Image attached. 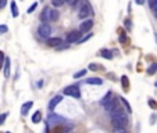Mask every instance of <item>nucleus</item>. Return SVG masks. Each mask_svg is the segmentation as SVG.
<instances>
[{
	"label": "nucleus",
	"instance_id": "1",
	"mask_svg": "<svg viewBox=\"0 0 157 133\" xmlns=\"http://www.w3.org/2000/svg\"><path fill=\"white\" fill-rule=\"evenodd\" d=\"M110 115H111V123L114 127H126L129 121L121 108H114L113 111H110Z\"/></svg>",
	"mask_w": 157,
	"mask_h": 133
},
{
	"label": "nucleus",
	"instance_id": "2",
	"mask_svg": "<svg viewBox=\"0 0 157 133\" xmlns=\"http://www.w3.org/2000/svg\"><path fill=\"white\" fill-rule=\"evenodd\" d=\"M39 17L42 19V22H51V21H57L58 19V13H57L56 10H51L49 7H44Z\"/></svg>",
	"mask_w": 157,
	"mask_h": 133
},
{
	"label": "nucleus",
	"instance_id": "3",
	"mask_svg": "<svg viewBox=\"0 0 157 133\" xmlns=\"http://www.w3.org/2000/svg\"><path fill=\"white\" fill-rule=\"evenodd\" d=\"M90 14H92V6L86 0H81V6H79V10H78V17L81 19H85L88 18Z\"/></svg>",
	"mask_w": 157,
	"mask_h": 133
},
{
	"label": "nucleus",
	"instance_id": "4",
	"mask_svg": "<svg viewBox=\"0 0 157 133\" xmlns=\"http://www.w3.org/2000/svg\"><path fill=\"white\" fill-rule=\"evenodd\" d=\"M46 123H47L49 126H53V125H65L67 121L64 119L63 116H60V115H56V114H53V112H50L49 118L46 121Z\"/></svg>",
	"mask_w": 157,
	"mask_h": 133
},
{
	"label": "nucleus",
	"instance_id": "5",
	"mask_svg": "<svg viewBox=\"0 0 157 133\" xmlns=\"http://www.w3.org/2000/svg\"><path fill=\"white\" fill-rule=\"evenodd\" d=\"M63 93L65 96H71L74 99H79L81 97V90L76 85H71V86H67V88L63 89Z\"/></svg>",
	"mask_w": 157,
	"mask_h": 133
},
{
	"label": "nucleus",
	"instance_id": "6",
	"mask_svg": "<svg viewBox=\"0 0 157 133\" xmlns=\"http://www.w3.org/2000/svg\"><path fill=\"white\" fill-rule=\"evenodd\" d=\"M38 33H39V36H40V38L47 39L49 36H50V33H51L50 25H49L47 22H42V24L38 26Z\"/></svg>",
	"mask_w": 157,
	"mask_h": 133
},
{
	"label": "nucleus",
	"instance_id": "7",
	"mask_svg": "<svg viewBox=\"0 0 157 133\" xmlns=\"http://www.w3.org/2000/svg\"><path fill=\"white\" fill-rule=\"evenodd\" d=\"M82 32L78 29V31H71L69 33H67V38H65V43H75L81 39Z\"/></svg>",
	"mask_w": 157,
	"mask_h": 133
},
{
	"label": "nucleus",
	"instance_id": "8",
	"mask_svg": "<svg viewBox=\"0 0 157 133\" xmlns=\"http://www.w3.org/2000/svg\"><path fill=\"white\" fill-rule=\"evenodd\" d=\"M46 44L50 46V47H60V44H63V42H61L60 38H50L49 36L46 39Z\"/></svg>",
	"mask_w": 157,
	"mask_h": 133
},
{
	"label": "nucleus",
	"instance_id": "9",
	"mask_svg": "<svg viewBox=\"0 0 157 133\" xmlns=\"http://www.w3.org/2000/svg\"><path fill=\"white\" fill-rule=\"evenodd\" d=\"M92 26H93V21H92V19H85L83 22H81V25H79V31L81 32H89Z\"/></svg>",
	"mask_w": 157,
	"mask_h": 133
},
{
	"label": "nucleus",
	"instance_id": "10",
	"mask_svg": "<svg viewBox=\"0 0 157 133\" xmlns=\"http://www.w3.org/2000/svg\"><path fill=\"white\" fill-rule=\"evenodd\" d=\"M61 100H63V97H61V96H54V97L50 100V103H49V110H54L56 105H58Z\"/></svg>",
	"mask_w": 157,
	"mask_h": 133
},
{
	"label": "nucleus",
	"instance_id": "11",
	"mask_svg": "<svg viewBox=\"0 0 157 133\" xmlns=\"http://www.w3.org/2000/svg\"><path fill=\"white\" fill-rule=\"evenodd\" d=\"M117 105H118V103H117V100H114V97H113V99L107 103L106 105H103V107H104V110H106V111H108V112H110V111H113L114 108H117Z\"/></svg>",
	"mask_w": 157,
	"mask_h": 133
},
{
	"label": "nucleus",
	"instance_id": "12",
	"mask_svg": "<svg viewBox=\"0 0 157 133\" xmlns=\"http://www.w3.org/2000/svg\"><path fill=\"white\" fill-rule=\"evenodd\" d=\"M99 54H100L103 58H106V60H111V58H113V53H111V50H108V49H101V50L99 51Z\"/></svg>",
	"mask_w": 157,
	"mask_h": 133
},
{
	"label": "nucleus",
	"instance_id": "13",
	"mask_svg": "<svg viewBox=\"0 0 157 133\" xmlns=\"http://www.w3.org/2000/svg\"><path fill=\"white\" fill-rule=\"evenodd\" d=\"M33 105V101H26L22 104V107H21V114L22 115H26L28 114V111L31 110V107Z\"/></svg>",
	"mask_w": 157,
	"mask_h": 133
},
{
	"label": "nucleus",
	"instance_id": "14",
	"mask_svg": "<svg viewBox=\"0 0 157 133\" xmlns=\"http://www.w3.org/2000/svg\"><path fill=\"white\" fill-rule=\"evenodd\" d=\"M121 85H122L124 92H128V90H129V79H128V76L126 75L121 76Z\"/></svg>",
	"mask_w": 157,
	"mask_h": 133
},
{
	"label": "nucleus",
	"instance_id": "15",
	"mask_svg": "<svg viewBox=\"0 0 157 133\" xmlns=\"http://www.w3.org/2000/svg\"><path fill=\"white\" fill-rule=\"evenodd\" d=\"M85 83H88V85H97V86H100L103 85V81H101L100 78H88Z\"/></svg>",
	"mask_w": 157,
	"mask_h": 133
},
{
	"label": "nucleus",
	"instance_id": "16",
	"mask_svg": "<svg viewBox=\"0 0 157 133\" xmlns=\"http://www.w3.org/2000/svg\"><path fill=\"white\" fill-rule=\"evenodd\" d=\"M4 78H10V58H4Z\"/></svg>",
	"mask_w": 157,
	"mask_h": 133
},
{
	"label": "nucleus",
	"instance_id": "17",
	"mask_svg": "<svg viewBox=\"0 0 157 133\" xmlns=\"http://www.w3.org/2000/svg\"><path fill=\"white\" fill-rule=\"evenodd\" d=\"M119 101H121V104L125 107V111L128 112V114H131L132 112V108H131V105H129V103L126 101V99L125 97H119Z\"/></svg>",
	"mask_w": 157,
	"mask_h": 133
},
{
	"label": "nucleus",
	"instance_id": "18",
	"mask_svg": "<svg viewBox=\"0 0 157 133\" xmlns=\"http://www.w3.org/2000/svg\"><path fill=\"white\" fill-rule=\"evenodd\" d=\"M113 97H114V96H113V93H111V92H108V93H107V94L104 96V97H103V99H101V100H100V104H101V105H106L107 103L110 101V100H111Z\"/></svg>",
	"mask_w": 157,
	"mask_h": 133
},
{
	"label": "nucleus",
	"instance_id": "19",
	"mask_svg": "<svg viewBox=\"0 0 157 133\" xmlns=\"http://www.w3.org/2000/svg\"><path fill=\"white\" fill-rule=\"evenodd\" d=\"M40 121H42V112L40 111H36L35 114L32 115V122L33 123H39Z\"/></svg>",
	"mask_w": 157,
	"mask_h": 133
},
{
	"label": "nucleus",
	"instance_id": "20",
	"mask_svg": "<svg viewBox=\"0 0 157 133\" xmlns=\"http://www.w3.org/2000/svg\"><path fill=\"white\" fill-rule=\"evenodd\" d=\"M146 72H147V75H154V74H156V72H157V64H156V63L150 64V65H149V68H147V71H146Z\"/></svg>",
	"mask_w": 157,
	"mask_h": 133
},
{
	"label": "nucleus",
	"instance_id": "21",
	"mask_svg": "<svg viewBox=\"0 0 157 133\" xmlns=\"http://www.w3.org/2000/svg\"><path fill=\"white\" fill-rule=\"evenodd\" d=\"M11 14H13L14 18L18 17V7H17V3L15 1H11Z\"/></svg>",
	"mask_w": 157,
	"mask_h": 133
},
{
	"label": "nucleus",
	"instance_id": "22",
	"mask_svg": "<svg viewBox=\"0 0 157 133\" xmlns=\"http://www.w3.org/2000/svg\"><path fill=\"white\" fill-rule=\"evenodd\" d=\"M64 3H65V0H51V6L56 7V8L64 6Z\"/></svg>",
	"mask_w": 157,
	"mask_h": 133
},
{
	"label": "nucleus",
	"instance_id": "23",
	"mask_svg": "<svg viewBox=\"0 0 157 133\" xmlns=\"http://www.w3.org/2000/svg\"><path fill=\"white\" fill-rule=\"evenodd\" d=\"M89 70H90V71H99V70H103V67L99 65V64L92 63V64H89Z\"/></svg>",
	"mask_w": 157,
	"mask_h": 133
},
{
	"label": "nucleus",
	"instance_id": "24",
	"mask_svg": "<svg viewBox=\"0 0 157 133\" xmlns=\"http://www.w3.org/2000/svg\"><path fill=\"white\" fill-rule=\"evenodd\" d=\"M147 104H149V107L151 108V110H157V103L153 100V99H149L147 100Z\"/></svg>",
	"mask_w": 157,
	"mask_h": 133
},
{
	"label": "nucleus",
	"instance_id": "25",
	"mask_svg": "<svg viewBox=\"0 0 157 133\" xmlns=\"http://www.w3.org/2000/svg\"><path fill=\"white\" fill-rule=\"evenodd\" d=\"M147 3H149V7H150L153 11L157 8V0H147Z\"/></svg>",
	"mask_w": 157,
	"mask_h": 133
},
{
	"label": "nucleus",
	"instance_id": "26",
	"mask_svg": "<svg viewBox=\"0 0 157 133\" xmlns=\"http://www.w3.org/2000/svg\"><path fill=\"white\" fill-rule=\"evenodd\" d=\"M118 40H119V43H126V42H128V38H126V35L124 33V32H122V33L119 35Z\"/></svg>",
	"mask_w": 157,
	"mask_h": 133
},
{
	"label": "nucleus",
	"instance_id": "27",
	"mask_svg": "<svg viewBox=\"0 0 157 133\" xmlns=\"http://www.w3.org/2000/svg\"><path fill=\"white\" fill-rule=\"evenodd\" d=\"M124 24H125V28L128 29V31H131L132 29V21L129 18H126L125 21H124Z\"/></svg>",
	"mask_w": 157,
	"mask_h": 133
},
{
	"label": "nucleus",
	"instance_id": "28",
	"mask_svg": "<svg viewBox=\"0 0 157 133\" xmlns=\"http://www.w3.org/2000/svg\"><path fill=\"white\" fill-rule=\"evenodd\" d=\"M85 75H86V70H82V71H79V72L74 74V78H75V79H78V78H81V76H85Z\"/></svg>",
	"mask_w": 157,
	"mask_h": 133
},
{
	"label": "nucleus",
	"instance_id": "29",
	"mask_svg": "<svg viewBox=\"0 0 157 133\" xmlns=\"http://www.w3.org/2000/svg\"><path fill=\"white\" fill-rule=\"evenodd\" d=\"M65 3H67V4H69L71 7H74L76 3H81V0H65Z\"/></svg>",
	"mask_w": 157,
	"mask_h": 133
},
{
	"label": "nucleus",
	"instance_id": "30",
	"mask_svg": "<svg viewBox=\"0 0 157 133\" xmlns=\"http://www.w3.org/2000/svg\"><path fill=\"white\" fill-rule=\"evenodd\" d=\"M7 116H8V114H7V112H4V114L0 115V125H3V123H4V121L7 119Z\"/></svg>",
	"mask_w": 157,
	"mask_h": 133
},
{
	"label": "nucleus",
	"instance_id": "31",
	"mask_svg": "<svg viewBox=\"0 0 157 133\" xmlns=\"http://www.w3.org/2000/svg\"><path fill=\"white\" fill-rule=\"evenodd\" d=\"M7 31H8V26H7V25H0V35L6 33Z\"/></svg>",
	"mask_w": 157,
	"mask_h": 133
},
{
	"label": "nucleus",
	"instance_id": "32",
	"mask_svg": "<svg viewBox=\"0 0 157 133\" xmlns=\"http://www.w3.org/2000/svg\"><path fill=\"white\" fill-rule=\"evenodd\" d=\"M36 6H38V3H33V4H32V6L29 7V8H28V11H26V13H28V14L33 13V10H35V8H36Z\"/></svg>",
	"mask_w": 157,
	"mask_h": 133
},
{
	"label": "nucleus",
	"instance_id": "33",
	"mask_svg": "<svg viewBox=\"0 0 157 133\" xmlns=\"http://www.w3.org/2000/svg\"><path fill=\"white\" fill-rule=\"evenodd\" d=\"M114 130H115L117 133H125L126 127H114Z\"/></svg>",
	"mask_w": 157,
	"mask_h": 133
},
{
	"label": "nucleus",
	"instance_id": "34",
	"mask_svg": "<svg viewBox=\"0 0 157 133\" xmlns=\"http://www.w3.org/2000/svg\"><path fill=\"white\" fill-rule=\"evenodd\" d=\"M6 4H7V0H0V10H1V8H4Z\"/></svg>",
	"mask_w": 157,
	"mask_h": 133
},
{
	"label": "nucleus",
	"instance_id": "35",
	"mask_svg": "<svg viewBox=\"0 0 157 133\" xmlns=\"http://www.w3.org/2000/svg\"><path fill=\"white\" fill-rule=\"evenodd\" d=\"M154 119H156V115L153 114V115H151V116H150V121H151L150 123H151V125H153V123H154Z\"/></svg>",
	"mask_w": 157,
	"mask_h": 133
},
{
	"label": "nucleus",
	"instance_id": "36",
	"mask_svg": "<svg viewBox=\"0 0 157 133\" xmlns=\"http://www.w3.org/2000/svg\"><path fill=\"white\" fill-rule=\"evenodd\" d=\"M135 3L140 6V4H143V3H144V0H135Z\"/></svg>",
	"mask_w": 157,
	"mask_h": 133
},
{
	"label": "nucleus",
	"instance_id": "37",
	"mask_svg": "<svg viewBox=\"0 0 157 133\" xmlns=\"http://www.w3.org/2000/svg\"><path fill=\"white\" fill-rule=\"evenodd\" d=\"M4 60V54H3V51H0V61H3Z\"/></svg>",
	"mask_w": 157,
	"mask_h": 133
},
{
	"label": "nucleus",
	"instance_id": "38",
	"mask_svg": "<svg viewBox=\"0 0 157 133\" xmlns=\"http://www.w3.org/2000/svg\"><path fill=\"white\" fill-rule=\"evenodd\" d=\"M154 15H156V17H157V8H156V10H154Z\"/></svg>",
	"mask_w": 157,
	"mask_h": 133
},
{
	"label": "nucleus",
	"instance_id": "39",
	"mask_svg": "<svg viewBox=\"0 0 157 133\" xmlns=\"http://www.w3.org/2000/svg\"><path fill=\"white\" fill-rule=\"evenodd\" d=\"M154 36H156V40H157V33H156V35H154Z\"/></svg>",
	"mask_w": 157,
	"mask_h": 133
},
{
	"label": "nucleus",
	"instance_id": "40",
	"mask_svg": "<svg viewBox=\"0 0 157 133\" xmlns=\"http://www.w3.org/2000/svg\"><path fill=\"white\" fill-rule=\"evenodd\" d=\"M0 68H1V61H0Z\"/></svg>",
	"mask_w": 157,
	"mask_h": 133
},
{
	"label": "nucleus",
	"instance_id": "41",
	"mask_svg": "<svg viewBox=\"0 0 157 133\" xmlns=\"http://www.w3.org/2000/svg\"><path fill=\"white\" fill-rule=\"evenodd\" d=\"M156 88H157V82H156Z\"/></svg>",
	"mask_w": 157,
	"mask_h": 133
}]
</instances>
